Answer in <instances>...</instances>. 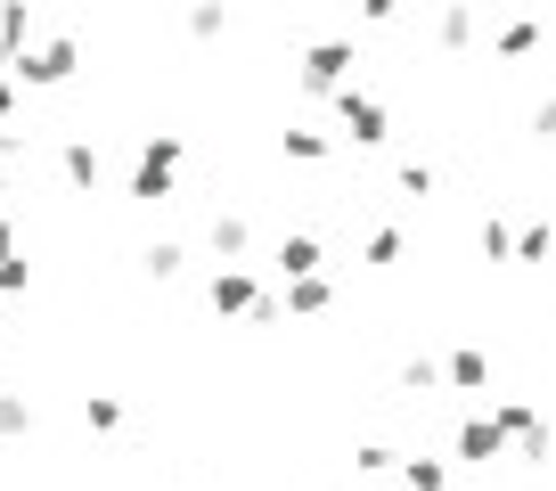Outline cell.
<instances>
[{"mask_svg":"<svg viewBox=\"0 0 556 491\" xmlns=\"http://www.w3.org/2000/svg\"><path fill=\"white\" fill-rule=\"evenodd\" d=\"M180 131H156V140L139 148V173H131V197L139 205H164V197H173V164H180Z\"/></svg>","mask_w":556,"mask_h":491,"instance_id":"obj_1","label":"cell"},{"mask_svg":"<svg viewBox=\"0 0 556 491\" xmlns=\"http://www.w3.org/2000/svg\"><path fill=\"white\" fill-rule=\"evenodd\" d=\"M74 41H34V50H17V83L25 90H58V83H74Z\"/></svg>","mask_w":556,"mask_h":491,"instance_id":"obj_2","label":"cell"},{"mask_svg":"<svg viewBox=\"0 0 556 491\" xmlns=\"http://www.w3.org/2000/svg\"><path fill=\"white\" fill-rule=\"evenodd\" d=\"M352 66H361L352 41H312V50H303V83H312V90H344Z\"/></svg>","mask_w":556,"mask_h":491,"instance_id":"obj_3","label":"cell"},{"mask_svg":"<svg viewBox=\"0 0 556 491\" xmlns=\"http://www.w3.org/2000/svg\"><path fill=\"white\" fill-rule=\"evenodd\" d=\"M336 115H344V131H352V140H361V148H377V140H393V131H384V99H368V90H336Z\"/></svg>","mask_w":556,"mask_h":491,"instance_id":"obj_4","label":"cell"},{"mask_svg":"<svg viewBox=\"0 0 556 491\" xmlns=\"http://www.w3.org/2000/svg\"><path fill=\"white\" fill-rule=\"evenodd\" d=\"M205 303H213V312H254L262 287H254V270H213V279H205Z\"/></svg>","mask_w":556,"mask_h":491,"instance_id":"obj_5","label":"cell"},{"mask_svg":"<svg viewBox=\"0 0 556 491\" xmlns=\"http://www.w3.org/2000/svg\"><path fill=\"white\" fill-rule=\"evenodd\" d=\"M205 246H213V263H238V254H254V222L245 213H213Z\"/></svg>","mask_w":556,"mask_h":491,"instance_id":"obj_6","label":"cell"},{"mask_svg":"<svg viewBox=\"0 0 556 491\" xmlns=\"http://www.w3.org/2000/svg\"><path fill=\"white\" fill-rule=\"evenodd\" d=\"M500 451H507L500 418H467V426H458V458H467V467H483V458H500Z\"/></svg>","mask_w":556,"mask_h":491,"instance_id":"obj_7","label":"cell"},{"mask_svg":"<svg viewBox=\"0 0 556 491\" xmlns=\"http://www.w3.org/2000/svg\"><path fill=\"white\" fill-rule=\"evenodd\" d=\"M270 263H278V279H312V270L328 263V254H319V238H278V254H270Z\"/></svg>","mask_w":556,"mask_h":491,"instance_id":"obj_8","label":"cell"},{"mask_svg":"<svg viewBox=\"0 0 556 491\" xmlns=\"http://www.w3.org/2000/svg\"><path fill=\"white\" fill-rule=\"evenodd\" d=\"M328 303H336V287L319 279V270H312V279H287V312H295V319H319Z\"/></svg>","mask_w":556,"mask_h":491,"instance_id":"obj_9","label":"cell"},{"mask_svg":"<svg viewBox=\"0 0 556 491\" xmlns=\"http://www.w3.org/2000/svg\"><path fill=\"white\" fill-rule=\"evenodd\" d=\"M58 173H66L74 189H99V148H90V140H66V148H58Z\"/></svg>","mask_w":556,"mask_h":491,"instance_id":"obj_10","label":"cell"},{"mask_svg":"<svg viewBox=\"0 0 556 491\" xmlns=\"http://www.w3.org/2000/svg\"><path fill=\"white\" fill-rule=\"evenodd\" d=\"M442 377H451V393H483V386H491V361H483V352H451V368H442Z\"/></svg>","mask_w":556,"mask_h":491,"instance_id":"obj_11","label":"cell"},{"mask_svg":"<svg viewBox=\"0 0 556 491\" xmlns=\"http://www.w3.org/2000/svg\"><path fill=\"white\" fill-rule=\"evenodd\" d=\"M0 50H34V9L25 0H0Z\"/></svg>","mask_w":556,"mask_h":491,"instance_id":"obj_12","label":"cell"},{"mask_svg":"<svg viewBox=\"0 0 556 491\" xmlns=\"http://www.w3.org/2000/svg\"><path fill=\"white\" fill-rule=\"evenodd\" d=\"M434 41H442V50H467V41H475V9H467V0H451V9L434 17Z\"/></svg>","mask_w":556,"mask_h":491,"instance_id":"obj_13","label":"cell"},{"mask_svg":"<svg viewBox=\"0 0 556 491\" xmlns=\"http://www.w3.org/2000/svg\"><path fill=\"white\" fill-rule=\"evenodd\" d=\"M442 483H451L442 458H401V491H442Z\"/></svg>","mask_w":556,"mask_h":491,"instance_id":"obj_14","label":"cell"},{"mask_svg":"<svg viewBox=\"0 0 556 491\" xmlns=\"http://www.w3.org/2000/svg\"><path fill=\"white\" fill-rule=\"evenodd\" d=\"M287 156H295V164H328V156H336V140H328V131H303V123H295V131H287Z\"/></svg>","mask_w":556,"mask_h":491,"instance_id":"obj_15","label":"cell"},{"mask_svg":"<svg viewBox=\"0 0 556 491\" xmlns=\"http://www.w3.org/2000/svg\"><path fill=\"white\" fill-rule=\"evenodd\" d=\"M17 435H34V402H25V393H0V442H17Z\"/></svg>","mask_w":556,"mask_h":491,"instance_id":"obj_16","label":"cell"},{"mask_svg":"<svg viewBox=\"0 0 556 491\" xmlns=\"http://www.w3.org/2000/svg\"><path fill=\"white\" fill-rule=\"evenodd\" d=\"M222 25H229L222 0H197V9H189V34H197V41H222Z\"/></svg>","mask_w":556,"mask_h":491,"instance_id":"obj_17","label":"cell"},{"mask_svg":"<svg viewBox=\"0 0 556 491\" xmlns=\"http://www.w3.org/2000/svg\"><path fill=\"white\" fill-rule=\"evenodd\" d=\"M83 418H90V435H115V426H123V402H115V393H90Z\"/></svg>","mask_w":556,"mask_h":491,"instance_id":"obj_18","label":"cell"},{"mask_svg":"<svg viewBox=\"0 0 556 491\" xmlns=\"http://www.w3.org/2000/svg\"><path fill=\"white\" fill-rule=\"evenodd\" d=\"M139 263L156 270V279H180V263H189V254H180L173 238H156V246H148V254H139Z\"/></svg>","mask_w":556,"mask_h":491,"instance_id":"obj_19","label":"cell"},{"mask_svg":"<svg viewBox=\"0 0 556 491\" xmlns=\"http://www.w3.org/2000/svg\"><path fill=\"white\" fill-rule=\"evenodd\" d=\"M401 386H409V393H434V386H451V377H442L434 361H401Z\"/></svg>","mask_w":556,"mask_h":491,"instance_id":"obj_20","label":"cell"},{"mask_svg":"<svg viewBox=\"0 0 556 491\" xmlns=\"http://www.w3.org/2000/svg\"><path fill=\"white\" fill-rule=\"evenodd\" d=\"M500 426H507V435H523V442H532V435H540V418H532V402H500Z\"/></svg>","mask_w":556,"mask_h":491,"instance_id":"obj_21","label":"cell"},{"mask_svg":"<svg viewBox=\"0 0 556 491\" xmlns=\"http://www.w3.org/2000/svg\"><path fill=\"white\" fill-rule=\"evenodd\" d=\"M352 467H361V475H384V467H401V451H384V442H361V451H352Z\"/></svg>","mask_w":556,"mask_h":491,"instance_id":"obj_22","label":"cell"},{"mask_svg":"<svg viewBox=\"0 0 556 491\" xmlns=\"http://www.w3.org/2000/svg\"><path fill=\"white\" fill-rule=\"evenodd\" d=\"M393 189H401V197H434V173H426V164H401Z\"/></svg>","mask_w":556,"mask_h":491,"instance_id":"obj_23","label":"cell"},{"mask_svg":"<svg viewBox=\"0 0 556 491\" xmlns=\"http://www.w3.org/2000/svg\"><path fill=\"white\" fill-rule=\"evenodd\" d=\"M532 41H540V25H532V17H523V25H507V34H500V58H523Z\"/></svg>","mask_w":556,"mask_h":491,"instance_id":"obj_24","label":"cell"},{"mask_svg":"<svg viewBox=\"0 0 556 491\" xmlns=\"http://www.w3.org/2000/svg\"><path fill=\"white\" fill-rule=\"evenodd\" d=\"M540 254H548V229H540V222L516 229V263H540Z\"/></svg>","mask_w":556,"mask_h":491,"instance_id":"obj_25","label":"cell"},{"mask_svg":"<svg viewBox=\"0 0 556 491\" xmlns=\"http://www.w3.org/2000/svg\"><path fill=\"white\" fill-rule=\"evenodd\" d=\"M368 263H377V270L401 263V229H377V238H368Z\"/></svg>","mask_w":556,"mask_h":491,"instance_id":"obj_26","label":"cell"},{"mask_svg":"<svg viewBox=\"0 0 556 491\" xmlns=\"http://www.w3.org/2000/svg\"><path fill=\"white\" fill-rule=\"evenodd\" d=\"M0 123H17V66H0Z\"/></svg>","mask_w":556,"mask_h":491,"instance_id":"obj_27","label":"cell"},{"mask_svg":"<svg viewBox=\"0 0 556 491\" xmlns=\"http://www.w3.org/2000/svg\"><path fill=\"white\" fill-rule=\"evenodd\" d=\"M25 279H34V270H25L17 254H9V263H0V295H25Z\"/></svg>","mask_w":556,"mask_h":491,"instance_id":"obj_28","label":"cell"},{"mask_svg":"<svg viewBox=\"0 0 556 491\" xmlns=\"http://www.w3.org/2000/svg\"><path fill=\"white\" fill-rule=\"evenodd\" d=\"M25 156V140H17V131H9V123H0V173H9V164H17Z\"/></svg>","mask_w":556,"mask_h":491,"instance_id":"obj_29","label":"cell"},{"mask_svg":"<svg viewBox=\"0 0 556 491\" xmlns=\"http://www.w3.org/2000/svg\"><path fill=\"white\" fill-rule=\"evenodd\" d=\"M532 131H540V140H556V99H540V115H532Z\"/></svg>","mask_w":556,"mask_h":491,"instance_id":"obj_30","label":"cell"},{"mask_svg":"<svg viewBox=\"0 0 556 491\" xmlns=\"http://www.w3.org/2000/svg\"><path fill=\"white\" fill-rule=\"evenodd\" d=\"M393 9H401V0H361V17H368V25H384Z\"/></svg>","mask_w":556,"mask_h":491,"instance_id":"obj_31","label":"cell"},{"mask_svg":"<svg viewBox=\"0 0 556 491\" xmlns=\"http://www.w3.org/2000/svg\"><path fill=\"white\" fill-rule=\"evenodd\" d=\"M9 254H17V222H9V213H0V263H9Z\"/></svg>","mask_w":556,"mask_h":491,"instance_id":"obj_32","label":"cell"},{"mask_svg":"<svg viewBox=\"0 0 556 491\" xmlns=\"http://www.w3.org/2000/svg\"><path fill=\"white\" fill-rule=\"evenodd\" d=\"M0 303H9V295H0Z\"/></svg>","mask_w":556,"mask_h":491,"instance_id":"obj_33","label":"cell"}]
</instances>
